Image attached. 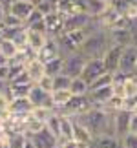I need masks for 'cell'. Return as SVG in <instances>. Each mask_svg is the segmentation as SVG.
Wrapping results in <instances>:
<instances>
[{
    "label": "cell",
    "instance_id": "7a4b0ae2",
    "mask_svg": "<svg viewBox=\"0 0 137 148\" xmlns=\"http://www.w3.org/2000/svg\"><path fill=\"white\" fill-rule=\"evenodd\" d=\"M110 46H112V42H110V37H108V31L99 29L86 37L81 51L86 55V59H102Z\"/></svg>",
    "mask_w": 137,
    "mask_h": 148
},
{
    "label": "cell",
    "instance_id": "836d02e7",
    "mask_svg": "<svg viewBox=\"0 0 137 148\" xmlns=\"http://www.w3.org/2000/svg\"><path fill=\"white\" fill-rule=\"evenodd\" d=\"M71 86V77H68L66 73H59L53 77V92L55 90H70Z\"/></svg>",
    "mask_w": 137,
    "mask_h": 148
},
{
    "label": "cell",
    "instance_id": "5bb4252c",
    "mask_svg": "<svg viewBox=\"0 0 137 148\" xmlns=\"http://www.w3.org/2000/svg\"><path fill=\"white\" fill-rule=\"evenodd\" d=\"M73 141H77V143H88V145L95 143L93 134L90 132V128L79 117H73Z\"/></svg>",
    "mask_w": 137,
    "mask_h": 148
},
{
    "label": "cell",
    "instance_id": "f6af8a7d",
    "mask_svg": "<svg viewBox=\"0 0 137 148\" xmlns=\"http://www.w3.org/2000/svg\"><path fill=\"white\" fill-rule=\"evenodd\" d=\"M130 134L137 135V113H132V119H130Z\"/></svg>",
    "mask_w": 137,
    "mask_h": 148
},
{
    "label": "cell",
    "instance_id": "1f68e13d",
    "mask_svg": "<svg viewBox=\"0 0 137 148\" xmlns=\"http://www.w3.org/2000/svg\"><path fill=\"white\" fill-rule=\"evenodd\" d=\"M113 84V73H102L99 79H95L93 82L90 84V90H99V88H106V86H112Z\"/></svg>",
    "mask_w": 137,
    "mask_h": 148
},
{
    "label": "cell",
    "instance_id": "ba28073f",
    "mask_svg": "<svg viewBox=\"0 0 137 148\" xmlns=\"http://www.w3.org/2000/svg\"><path fill=\"white\" fill-rule=\"evenodd\" d=\"M130 119H132V112L121 110V112L113 113V134L119 139L126 137L130 134Z\"/></svg>",
    "mask_w": 137,
    "mask_h": 148
},
{
    "label": "cell",
    "instance_id": "603a6c76",
    "mask_svg": "<svg viewBox=\"0 0 137 148\" xmlns=\"http://www.w3.org/2000/svg\"><path fill=\"white\" fill-rule=\"evenodd\" d=\"M18 48H16V44L13 40H5V38H0V55L4 57L8 62H11L15 59L16 55H18Z\"/></svg>",
    "mask_w": 137,
    "mask_h": 148
},
{
    "label": "cell",
    "instance_id": "816d5d0a",
    "mask_svg": "<svg viewBox=\"0 0 137 148\" xmlns=\"http://www.w3.org/2000/svg\"><path fill=\"white\" fill-rule=\"evenodd\" d=\"M53 148H62V143H59V145H55Z\"/></svg>",
    "mask_w": 137,
    "mask_h": 148
},
{
    "label": "cell",
    "instance_id": "9a60e30c",
    "mask_svg": "<svg viewBox=\"0 0 137 148\" xmlns=\"http://www.w3.org/2000/svg\"><path fill=\"white\" fill-rule=\"evenodd\" d=\"M93 16H90L88 13H77L66 16L64 22V31H79V29H86L90 26V22Z\"/></svg>",
    "mask_w": 137,
    "mask_h": 148
},
{
    "label": "cell",
    "instance_id": "277c9868",
    "mask_svg": "<svg viewBox=\"0 0 137 148\" xmlns=\"http://www.w3.org/2000/svg\"><path fill=\"white\" fill-rule=\"evenodd\" d=\"M86 62H88V59L82 51H75V53L64 55V70H62V73H66L71 79H77V77L82 75Z\"/></svg>",
    "mask_w": 137,
    "mask_h": 148
},
{
    "label": "cell",
    "instance_id": "e575fe53",
    "mask_svg": "<svg viewBox=\"0 0 137 148\" xmlns=\"http://www.w3.org/2000/svg\"><path fill=\"white\" fill-rule=\"evenodd\" d=\"M123 90H124V97L130 95H137V77L135 75H128L123 82Z\"/></svg>",
    "mask_w": 137,
    "mask_h": 148
},
{
    "label": "cell",
    "instance_id": "9c48e42d",
    "mask_svg": "<svg viewBox=\"0 0 137 148\" xmlns=\"http://www.w3.org/2000/svg\"><path fill=\"white\" fill-rule=\"evenodd\" d=\"M27 97H29V101L33 102V106H46V108H49V110H55V112H57L51 93L46 92V90H42L38 84H35V86L31 88V92H29V95H27Z\"/></svg>",
    "mask_w": 137,
    "mask_h": 148
},
{
    "label": "cell",
    "instance_id": "d6a6232c",
    "mask_svg": "<svg viewBox=\"0 0 137 148\" xmlns=\"http://www.w3.org/2000/svg\"><path fill=\"white\" fill-rule=\"evenodd\" d=\"M53 113H55V110H49V108H46V106H35V108H33V112H31V117L37 119V121L46 123L51 115H53Z\"/></svg>",
    "mask_w": 137,
    "mask_h": 148
},
{
    "label": "cell",
    "instance_id": "f35d334b",
    "mask_svg": "<svg viewBox=\"0 0 137 148\" xmlns=\"http://www.w3.org/2000/svg\"><path fill=\"white\" fill-rule=\"evenodd\" d=\"M40 20H44V15L35 8V11H33V13L29 15V18L26 20V24H24V26H26V27H31V26H35L37 22H40Z\"/></svg>",
    "mask_w": 137,
    "mask_h": 148
},
{
    "label": "cell",
    "instance_id": "f546056e",
    "mask_svg": "<svg viewBox=\"0 0 137 148\" xmlns=\"http://www.w3.org/2000/svg\"><path fill=\"white\" fill-rule=\"evenodd\" d=\"M70 92L73 95H88L90 93V84L84 81L82 77H77V79H71V86H70Z\"/></svg>",
    "mask_w": 137,
    "mask_h": 148
},
{
    "label": "cell",
    "instance_id": "2e32d148",
    "mask_svg": "<svg viewBox=\"0 0 137 148\" xmlns=\"http://www.w3.org/2000/svg\"><path fill=\"white\" fill-rule=\"evenodd\" d=\"M88 97L91 101L93 108H104L108 104V101L113 97V86H106V88H99V90H90Z\"/></svg>",
    "mask_w": 137,
    "mask_h": 148
},
{
    "label": "cell",
    "instance_id": "d590c367",
    "mask_svg": "<svg viewBox=\"0 0 137 148\" xmlns=\"http://www.w3.org/2000/svg\"><path fill=\"white\" fill-rule=\"evenodd\" d=\"M24 29H26V26H22V27H0V38L15 40V38L18 37Z\"/></svg>",
    "mask_w": 137,
    "mask_h": 148
},
{
    "label": "cell",
    "instance_id": "d4e9b609",
    "mask_svg": "<svg viewBox=\"0 0 137 148\" xmlns=\"http://www.w3.org/2000/svg\"><path fill=\"white\" fill-rule=\"evenodd\" d=\"M108 8H110V4L102 2V0H86V13L93 18H99Z\"/></svg>",
    "mask_w": 137,
    "mask_h": 148
},
{
    "label": "cell",
    "instance_id": "7402d4cb",
    "mask_svg": "<svg viewBox=\"0 0 137 148\" xmlns=\"http://www.w3.org/2000/svg\"><path fill=\"white\" fill-rule=\"evenodd\" d=\"M59 115H60V143L73 141V117L66 115V113H59Z\"/></svg>",
    "mask_w": 137,
    "mask_h": 148
},
{
    "label": "cell",
    "instance_id": "7c38bea8",
    "mask_svg": "<svg viewBox=\"0 0 137 148\" xmlns=\"http://www.w3.org/2000/svg\"><path fill=\"white\" fill-rule=\"evenodd\" d=\"M123 46H110L108 51L102 57L104 68L108 73H117L119 71V64H121V55H123Z\"/></svg>",
    "mask_w": 137,
    "mask_h": 148
},
{
    "label": "cell",
    "instance_id": "db71d44e",
    "mask_svg": "<svg viewBox=\"0 0 137 148\" xmlns=\"http://www.w3.org/2000/svg\"><path fill=\"white\" fill-rule=\"evenodd\" d=\"M134 113H137V106H135V110H134Z\"/></svg>",
    "mask_w": 137,
    "mask_h": 148
},
{
    "label": "cell",
    "instance_id": "e0dca14e",
    "mask_svg": "<svg viewBox=\"0 0 137 148\" xmlns=\"http://www.w3.org/2000/svg\"><path fill=\"white\" fill-rule=\"evenodd\" d=\"M35 8L37 5L35 4H29V2H20V0H15L13 4H11V8H9V11L8 13H11V15H15L16 18H20L22 22L26 24V20L29 18V15L35 11Z\"/></svg>",
    "mask_w": 137,
    "mask_h": 148
},
{
    "label": "cell",
    "instance_id": "b9f144b4",
    "mask_svg": "<svg viewBox=\"0 0 137 148\" xmlns=\"http://www.w3.org/2000/svg\"><path fill=\"white\" fill-rule=\"evenodd\" d=\"M135 106H137V95H130V97H124L123 110H126V112H132V113H134Z\"/></svg>",
    "mask_w": 137,
    "mask_h": 148
},
{
    "label": "cell",
    "instance_id": "52a82bcc",
    "mask_svg": "<svg viewBox=\"0 0 137 148\" xmlns=\"http://www.w3.org/2000/svg\"><path fill=\"white\" fill-rule=\"evenodd\" d=\"M57 57H62V49H60V44H59V38L57 37H48L46 44L42 46V49L37 53V59L42 60L44 64L49 60L57 59Z\"/></svg>",
    "mask_w": 137,
    "mask_h": 148
},
{
    "label": "cell",
    "instance_id": "ab89813d",
    "mask_svg": "<svg viewBox=\"0 0 137 148\" xmlns=\"http://www.w3.org/2000/svg\"><path fill=\"white\" fill-rule=\"evenodd\" d=\"M38 84V86H40L42 90H46V92H53V77H51V75H44L42 79H40V81H38L37 82Z\"/></svg>",
    "mask_w": 137,
    "mask_h": 148
},
{
    "label": "cell",
    "instance_id": "60d3db41",
    "mask_svg": "<svg viewBox=\"0 0 137 148\" xmlns=\"http://www.w3.org/2000/svg\"><path fill=\"white\" fill-rule=\"evenodd\" d=\"M9 84H35L29 79V75H27V71H22L20 75H16L15 79H11L9 81Z\"/></svg>",
    "mask_w": 137,
    "mask_h": 148
},
{
    "label": "cell",
    "instance_id": "5b68a950",
    "mask_svg": "<svg viewBox=\"0 0 137 148\" xmlns=\"http://www.w3.org/2000/svg\"><path fill=\"white\" fill-rule=\"evenodd\" d=\"M91 108H93V104H91L88 95H73L71 101L62 110H59V113H66L70 117H81L84 113H88Z\"/></svg>",
    "mask_w": 137,
    "mask_h": 148
},
{
    "label": "cell",
    "instance_id": "c3c4849f",
    "mask_svg": "<svg viewBox=\"0 0 137 148\" xmlns=\"http://www.w3.org/2000/svg\"><path fill=\"white\" fill-rule=\"evenodd\" d=\"M20 2H29V4H35L37 5V4H40L42 0H20Z\"/></svg>",
    "mask_w": 137,
    "mask_h": 148
},
{
    "label": "cell",
    "instance_id": "bcb514c9",
    "mask_svg": "<svg viewBox=\"0 0 137 148\" xmlns=\"http://www.w3.org/2000/svg\"><path fill=\"white\" fill-rule=\"evenodd\" d=\"M15 0H0V5L5 9V11H9V8H11V4H13Z\"/></svg>",
    "mask_w": 137,
    "mask_h": 148
},
{
    "label": "cell",
    "instance_id": "f907efd6",
    "mask_svg": "<svg viewBox=\"0 0 137 148\" xmlns=\"http://www.w3.org/2000/svg\"><path fill=\"white\" fill-rule=\"evenodd\" d=\"M102 2H106V4H110V5H112L113 2H115V0H102Z\"/></svg>",
    "mask_w": 137,
    "mask_h": 148
},
{
    "label": "cell",
    "instance_id": "f1b7e54d",
    "mask_svg": "<svg viewBox=\"0 0 137 148\" xmlns=\"http://www.w3.org/2000/svg\"><path fill=\"white\" fill-rule=\"evenodd\" d=\"M44 66H46V75H51V77L59 75V73H62V70H64V55L46 62Z\"/></svg>",
    "mask_w": 137,
    "mask_h": 148
},
{
    "label": "cell",
    "instance_id": "4fadbf2b",
    "mask_svg": "<svg viewBox=\"0 0 137 148\" xmlns=\"http://www.w3.org/2000/svg\"><path fill=\"white\" fill-rule=\"evenodd\" d=\"M33 102L29 97H18V99H11L9 102V115H16V117H29L33 112Z\"/></svg>",
    "mask_w": 137,
    "mask_h": 148
},
{
    "label": "cell",
    "instance_id": "44dd1931",
    "mask_svg": "<svg viewBox=\"0 0 137 148\" xmlns=\"http://www.w3.org/2000/svg\"><path fill=\"white\" fill-rule=\"evenodd\" d=\"M31 139H33V143H35L37 148H53L55 145H59V139L55 135H51L48 130H42L40 134L31 135Z\"/></svg>",
    "mask_w": 137,
    "mask_h": 148
},
{
    "label": "cell",
    "instance_id": "f5cc1de1",
    "mask_svg": "<svg viewBox=\"0 0 137 148\" xmlns=\"http://www.w3.org/2000/svg\"><path fill=\"white\" fill-rule=\"evenodd\" d=\"M134 75H135V77H137V68H135V73H134Z\"/></svg>",
    "mask_w": 137,
    "mask_h": 148
},
{
    "label": "cell",
    "instance_id": "74e56055",
    "mask_svg": "<svg viewBox=\"0 0 137 148\" xmlns=\"http://www.w3.org/2000/svg\"><path fill=\"white\" fill-rule=\"evenodd\" d=\"M26 139H27L26 134H15V135H11V137H9L8 146H9V148H24Z\"/></svg>",
    "mask_w": 137,
    "mask_h": 148
},
{
    "label": "cell",
    "instance_id": "3957f363",
    "mask_svg": "<svg viewBox=\"0 0 137 148\" xmlns=\"http://www.w3.org/2000/svg\"><path fill=\"white\" fill-rule=\"evenodd\" d=\"M88 33L86 29H79V31H64L62 35H59V44L62 49V55H70L75 51H81L84 40H86Z\"/></svg>",
    "mask_w": 137,
    "mask_h": 148
},
{
    "label": "cell",
    "instance_id": "30bf717a",
    "mask_svg": "<svg viewBox=\"0 0 137 148\" xmlns=\"http://www.w3.org/2000/svg\"><path fill=\"white\" fill-rule=\"evenodd\" d=\"M44 22H46V27H48V35L49 37H59L64 33V22H66V16L59 13V11H53V13L46 15L44 16Z\"/></svg>",
    "mask_w": 137,
    "mask_h": 148
},
{
    "label": "cell",
    "instance_id": "7bdbcfd3",
    "mask_svg": "<svg viewBox=\"0 0 137 148\" xmlns=\"http://www.w3.org/2000/svg\"><path fill=\"white\" fill-rule=\"evenodd\" d=\"M123 148H137V135L128 134L126 137H123Z\"/></svg>",
    "mask_w": 137,
    "mask_h": 148
},
{
    "label": "cell",
    "instance_id": "4316f807",
    "mask_svg": "<svg viewBox=\"0 0 137 148\" xmlns=\"http://www.w3.org/2000/svg\"><path fill=\"white\" fill-rule=\"evenodd\" d=\"M35 84H9V90H8V95L9 99H18V97H27L31 92V88Z\"/></svg>",
    "mask_w": 137,
    "mask_h": 148
},
{
    "label": "cell",
    "instance_id": "ee69618b",
    "mask_svg": "<svg viewBox=\"0 0 137 148\" xmlns=\"http://www.w3.org/2000/svg\"><path fill=\"white\" fill-rule=\"evenodd\" d=\"M9 75H11L9 62H8V64H2V66H0V81H5V82H9Z\"/></svg>",
    "mask_w": 137,
    "mask_h": 148
},
{
    "label": "cell",
    "instance_id": "6da1fadb",
    "mask_svg": "<svg viewBox=\"0 0 137 148\" xmlns=\"http://www.w3.org/2000/svg\"><path fill=\"white\" fill-rule=\"evenodd\" d=\"M79 119L90 128L95 139L101 135H115L113 134V113L104 108H91L88 113L81 115Z\"/></svg>",
    "mask_w": 137,
    "mask_h": 148
},
{
    "label": "cell",
    "instance_id": "8fae6325",
    "mask_svg": "<svg viewBox=\"0 0 137 148\" xmlns=\"http://www.w3.org/2000/svg\"><path fill=\"white\" fill-rule=\"evenodd\" d=\"M102 73H106V68H104L102 59H88V62H86V66H84V71H82L81 77L88 84H91L95 79H99Z\"/></svg>",
    "mask_w": 137,
    "mask_h": 148
},
{
    "label": "cell",
    "instance_id": "11a10c76",
    "mask_svg": "<svg viewBox=\"0 0 137 148\" xmlns=\"http://www.w3.org/2000/svg\"><path fill=\"white\" fill-rule=\"evenodd\" d=\"M135 2H137V0H135Z\"/></svg>",
    "mask_w": 137,
    "mask_h": 148
},
{
    "label": "cell",
    "instance_id": "cb8c5ba5",
    "mask_svg": "<svg viewBox=\"0 0 137 148\" xmlns=\"http://www.w3.org/2000/svg\"><path fill=\"white\" fill-rule=\"evenodd\" d=\"M95 148H123V139L117 135H101L93 143Z\"/></svg>",
    "mask_w": 137,
    "mask_h": 148
},
{
    "label": "cell",
    "instance_id": "d6986e66",
    "mask_svg": "<svg viewBox=\"0 0 137 148\" xmlns=\"http://www.w3.org/2000/svg\"><path fill=\"white\" fill-rule=\"evenodd\" d=\"M26 71H27V75H29L31 81L37 84V82L46 75V66H44L42 60H38L37 57H35V59H31V60L26 64Z\"/></svg>",
    "mask_w": 137,
    "mask_h": 148
},
{
    "label": "cell",
    "instance_id": "4dcf8cb0",
    "mask_svg": "<svg viewBox=\"0 0 137 148\" xmlns=\"http://www.w3.org/2000/svg\"><path fill=\"white\" fill-rule=\"evenodd\" d=\"M42 130H46V123L42 121H37V119H33L29 115V119L26 121V135L27 137H31V135H37V134H40Z\"/></svg>",
    "mask_w": 137,
    "mask_h": 148
},
{
    "label": "cell",
    "instance_id": "8992f818",
    "mask_svg": "<svg viewBox=\"0 0 137 148\" xmlns=\"http://www.w3.org/2000/svg\"><path fill=\"white\" fill-rule=\"evenodd\" d=\"M137 68V46H126L123 49L121 55V64H119V71L124 75H134Z\"/></svg>",
    "mask_w": 137,
    "mask_h": 148
},
{
    "label": "cell",
    "instance_id": "7dc6e473",
    "mask_svg": "<svg viewBox=\"0 0 137 148\" xmlns=\"http://www.w3.org/2000/svg\"><path fill=\"white\" fill-rule=\"evenodd\" d=\"M24 148H37V146H35V143H33V139H31V137H27V139H26V145H24Z\"/></svg>",
    "mask_w": 137,
    "mask_h": 148
},
{
    "label": "cell",
    "instance_id": "83f0119b",
    "mask_svg": "<svg viewBox=\"0 0 137 148\" xmlns=\"http://www.w3.org/2000/svg\"><path fill=\"white\" fill-rule=\"evenodd\" d=\"M46 130H48L51 135H55L60 143V115H59V112H55L53 115L46 121Z\"/></svg>",
    "mask_w": 137,
    "mask_h": 148
},
{
    "label": "cell",
    "instance_id": "681fc988",
    "mask_svg": "<svg viewBox=\"0 0 137 148\" xmlns=\"http://www.w3.org/2000/svg\"><path fill=\"white\" fill-rule=\"evenodd\" d=\"M2 64H8V60H5L2 55H0V66H2Z\"/></svg>",
    "mask_w": 137,
    "mask_h": 148
},
{
    "label": "cell",
    "instance_id": "8d00e7d4",
    "mask_svg": "<svg viewBox=\"0 0 137 148\" xmlns=\"http://www.w3.org/2000/svg\"><path fill=\"white\" fill-rule=\"evenodd\" d=\"M22 26H24V22L11 13H5V16L2 18V24H0V27H22Z\"/></svg>",
    "mask_w": 137,
    "mask_h": 148
},
{
    "label": "cell",
    "instance_id": "484cf974",
    "mask_svg": "<svg viewBox=\"0 0 137 148\" xmlns=\"http://www.w3.org/2000/svg\"><path fill=\"white\" fill-rule=\"evenodd\" d=\"M51 97H53L55 108H57V112H59V110H62V108L71 101L73 93L70 92V90H55V92H51Z\"/></svg>",
    "mask_w": 137,
    "mask_h": 148
},
{
    "label": "cell",
    "instance_id": "ffe728a7",
    "mask_svg": "<svg viewBox=\"0 0 137 148\" xmlns=\"http://www.w3.org/2000/svg\"><path fill=\"white\" fill-rule=\"evenodd\" d=\"M49 35L46 33H38V31H33V29H27V48H29L33 53H38L42 49V46L46 44Z\"/></svg>",
    "mask_w": 137,
    "mask_h": 148
},
{
    "label": "cell",
    "instance_id": "ac0fdd59",
    "mask_svg": "<svg viewBox=\"0 0 137 148\" xmlns=\"http://www.w3.org/2000/svg\"><path fill=\"white\" fill-rule=\"evenodd\" d=\"M132 29H108V37H110L112 46H123L126 48L132 44Z\"/></svg>",
    "mask_w": 137,
    "mask_h": 148
}]
</instances>
